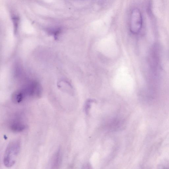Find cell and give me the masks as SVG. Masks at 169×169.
Returning <instances> with one entry per match:
<instances>
[{"label":"cell","mask_w":169,"mask_h":169,"mask_svg":"<svg viewBox=\"0 0 169 169\" xmlns=\"http://www.w3.org/2000/svg\"><path fill=\"white\" fill-rule=\"evenodd\" d=\"M21 142L18 140L12 141L8 145L4 155L3 162L7 167H13L15 164L21 150Z\"/></svg>","instance_id":"obj_1"},{"label":"cell","mask_w":169,"mask_h":169,"mask_svg":"<svg viewBox=\"0 0 169 169\" xmlns=\"http://www.w3.org/2000/svg\"><path fill=\"white\" fill-rule=\"evenodd\" d=\"M142 18L140 11L138 8L132 11L131 18L130 29L132 33L137 34L139 32L142 26Z\"/></svg>","instance_id":"obj_2"},{"label":"cell","mask_w":169,"mask_h":169,"mask_svg":"<svg viewBox=\"0 0 169 169\" xmlns=\"http://www.w3.org/2000/svg\"><path fill=\"white\" fill-rule=\"evenodd\" d=\"M18 116L12 118L8 123L10 130L16 133L23 132L27 128L26 124L22 118Z\"/></svg>","instance_id":"obj_3"},{"label":"cell","mask_w":169,"mask_h":169,"mask_svg":"<svg viewBox=\"0 0 169 169\" xmlns=\"http://www.w3.org/2000/svg\"><path fill=\"white\" fill-rule=\"evenodd\" d=\"M61 152L59 149L53 155L51 161V165L53 168H58L61 166Z\"/></svg>","instance_id":"obj_4"},{"label":"cell","mask_w":169,"mask_h":169,"mask_svg":"<svg viewBox=\"0 0 169 169\" xmlns=\"http://www.w3.org/2000/svg\"><path fill=\"white\" fill-rule=\"evenodd\" d=\"M92 100H89L86 103L85 107V110L86 113H88L89 109H90V106H91V103H92Z\"/></svg>","instance_id":"obj_5"}]
</instances>
